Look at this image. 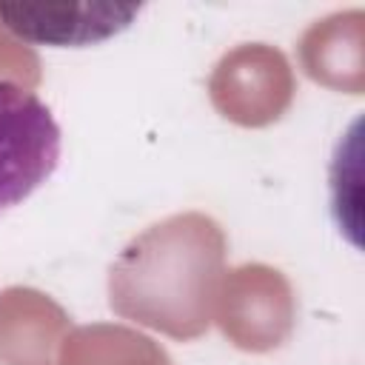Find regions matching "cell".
<instances>
[{"instance_id":"obj_1","label":"cell","mask_w":365,"mask_h":365,"mask_svg":"<svg viewBox=\"0 0 365 365\" xmlns=\"http://www.w3.org/2000/svg\"><path fill=\"white\" fill-rule=\"evenodd\" d=\"M60 151L63 137L51 108L31 88L0 77V214L54 174Z\"/></svg>"},{"instance_id":"obj_2","label":"cell","mask_w":365,"mask_h":365,"mask_svg":"<svg viewBox=\"0 0 365 365\" xmlns=\"http://www.w3.org/2000/svg\"><path fill=\"white\" fill-rule=\"evenodd\" d=\"M140 11V3H0V26L34 46L83 48L125 31Z\"/></svg>"}]
</instances>
